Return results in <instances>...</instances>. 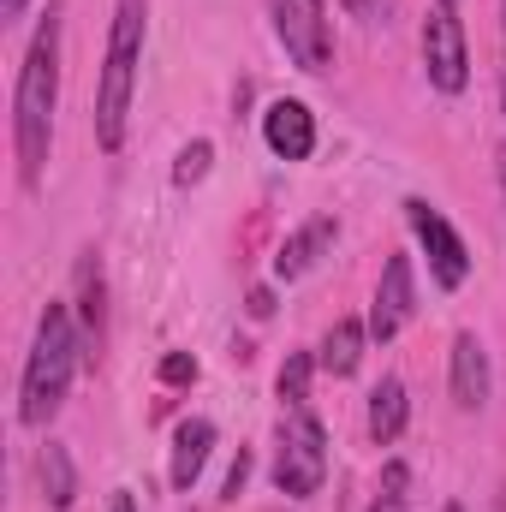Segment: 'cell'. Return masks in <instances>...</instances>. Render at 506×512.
Wrapping results in <instances>:
<instances>
[{"mask_svg":"<svg viewBox=\"0 0 506 512\" xmlns=\"http://www.w3.org/2000/svg\"><path fill=\"white\" fill-rule=\"evenodd\" d=\"M435 6H459V0H435Z\"/></svg>","mask_w":506,"mask_h":512,"instance_id":"cell-28","label":"cell"},{"mask_svg":"<svg viewBox=\"0 0 506 512\" xmlns=\"http://www.w3.org/2000/svg\"><path fill=\"white\" fill-rule=\"evenodd\" d=\"M405 417H411L405 382H399V376H387V382L370 393V435H376V447H393V441L405 435Z\"/></svg>","mask_w":506,"mask_h":512,"instance_id":"cell-14","label":"cell"},{"mask_svg":"<svg viewBox=\"0 0 506 512\" xmlns=\"http://www.w3.org/2000/svg\"><path fill=\"white\" fill-rule=\"evenodd\" d=\"M24 6H30V0H0V18H18Z\"/></svg>","mask_w":506,"mask_h":512,"instance_id":"cell-25","label":"cell"},{"mask_svg":"<svg viewBox=\"0 0 506 512\" xmlns=\"http://www.w3.org/2000/svg\"><path fill=\"white\" fill-rule=\"evenodd\" d=\"M262 137H268V149H274L280 161H304V155L316 149V114H310L304 102H274V108L262 114Z\"/></svg>","mask_w":506,"mask_h":512,"instance_id":"cell-9","label":"cell"},{"mask_svg":"<svg viewBox=\"0 0 506 512\" xmlns=\"http://www.w3.org/2000/svg\"><path fill=\"white\" fill-rule=\"evenodd\" d=\"M364 340H370V322H352V316H346V322L328 328L316 364H322L328 376H358V364H364Z\"/></svg>","mask_w":506,"mask_h":512,"instance_id":"cell-13","label":"cell"},{"mask_svg":"<svg viewBox=\"0 0 506 512\" xmlns=\"http://www.w3.org/2000/svg\"><path fill=\"white\" fill-rule=\"evenodd\" d=\"M251 316H256V322H268V316H274V292H268V286H256V292H251Z\"/></svg>","mask_w":506,"mask_h":512,"instance_id":"cell-22","label":"cell"},{"mask_svg":"<svg viewBox=\"0 0 506 512\" xmlns=\"http://www.w3.org/2000/svg\"><path fill=\"white\" fill-rule=\"evenodd\" d=\"M501 108H506V84H501Z\"/></svg>","mask_w":506,"mask_h":512,"instance_id":"cell-29","label":"cell"},{"mask_svg":"<svg viewBox=\"0 0 506 512\" xmlns=\"http://www.w3.org/2000/svg\"><path fill=\"white\" fill-rule=\"evenodd\" d=\"M268 6H274V36L292 54V66L310 72V78L334 72V24H328V6L322 0H268Z\"/></svg>","mask_w":506,"mask_h":512,"instance_id":"cell-5","label":"cell"},{"mask_svg":"<svg viewBox=\"0 0 506 512\" xmlns=\"http://www.w3.org/2000/svg\"><path fill=\"white\" fill-rule=\"evenodd\" d=\"M352 18H381V0H340Z\"/></svg>","mask_w":506,"mask_h":512,"instance_id":"cell-23","label":"cell"},{"mask_svg":"<svg viewBox=\"0 0 506 512\" xmlns=\"http://www.w3.org/2000/svg\"><path fill=\"white\" fill-rule=\"evenodd\" d=\"M54 102H60V6L42 12L36 42L18 66V96H12V143H18V179L24 191L42 185L48 167V137H54Z\"/></svg>","mask_w":506,"mask_h":512,"instance_id":"cell-1","label":"cell"},{"mask_svg":"<svg viewBox=\"0 0 506 512\" xmlns=\"http://www.w3.org/2000/svg\"><path fill=\"white\" fill-rule=\"evenodd\" d=\"M495 512H506V495H495Z\"/></svg>","mask_w":506,"mask_h":512,"instance_id":"cell-27","label":"cell"},{"mask_svg":"<svg viewBox=\"0 0 506 512\" xmlns=\"http://www.w3.org/2000/svg\"><path fill=\"white\" fill-rule=\"evenodd\" d=\"M322 477H328V435L310 411H292L280 429V453H274V489L310 501L322 495Z\"/></svg>","mask_w":506,"mask_h":512,"instance_id":"cell-4","label":"cell"},{"mask_svg":"<svg viewBox=\"0 0 506 512\" xmlns=\"http://www.w3.org/2000/svg\"><path fill=\"white\" fill-rule=\"evenodd\" d=\"M161 382L167 387L197 382V358H191V352H167V358H161Z\"/></svg>","mask_w":506,"mask_h":512,"instance_id":"cell-20","label":"cell"},{"mask_svg":"<svg viewBox=\"0 0 506 512\" xmlns=\"http://www.w3.org/2000/svg\"><path fill=\"white\" fill-rule=\"evenodd\" d=\"M322 364L310 358V352H292L286 364H280V382H274V393H280V405H292V411H304L310 405V376H316Z\"/></svg>","mask_w":506,"mask_h":512,"instance_id":"cell-17","label":"cell"},{"mask_svg":"<svg viewBox=\"0 0 506 512\" xmlns=\"http://www.w3.org/2000/svg\"><path fill=\"white\" fill-rule=\"evenodd\" d=\"M405 221H411V233H417V245L429 251V274L453 292V286H465V274H471V251H465V239L447 227V215L441 209H429L423 197H411L405 203Z\"/></svg>","mask_w":506,"mask_h":512,"instance_id":"cell-7","label":"cell"},{"mask_svg":"<svg viewBox=\"0 0 506 512\" xmlns=\"http://www.w3.org/2000/svg\"><path fill=\"white\" fill-rule=\"evenodd\" d=\"M245 477H251V453L239 447V459H233V471H227V495H239V489H245Z\"/></svg>","mask_w":506,"mask_h":512,"instance_id":"cell-21","label":"cell"},{"mask_svg":"<svg viewBox=\"0 0 506 512\" xmlns=\"http://www.w3.org/2000/svg\"><path fill=\"white\" fill-rule=\"evenodd\" d=\"M334 233H340V227H334L328 215L304 221V227H298V233H292V239L280 245V256H274V274H280V280H298V274H310V268H316V262L328 256Z\"/></svg>","mask_w":506,"mask_h":512,"instance_id":"cell-12","label":"cell"},{"mask_svg":"<svg viewBox=\"0 0 506 512\" xmlns=\"http://www.w3.org/2000/svg\"><path fill=\"white\" fill-rule=\"evenodd\" d=\"M36 471H42V495H48V507H54V512H66L72 501H78V471H72V453H66L60 441H48V447H42Z\"/></svg>","mask_w":506,"mask_h":512,"instance_id":"cell-15","label":"cell"},{"mask_svg":"<svg viewBox=\"0 0 506 512\" xmlns=\"http://www.w3.org/2000/svg\"><path fill=\"white\" fill-rule=\"evenodd\" d=\"M447 512H459V507H447Z\"/></svg>","mask_w":506,"mask_h":512,"instance_id":"cell-30","label":"cell"},{"mask_svg":"<svg viewBox=\"0 0 506 512\" xmlns=\"http://www.w3.org/2000/svg\"><path fill=\"white\" fill-rule=\"evenodd\" d=\"M108 512H137V501H131V489H120V495H114V507Z\"/></svg>","mask_w":506,"mask_h":512,"instance_id":"cell-24","label":"cell"},{"mask_svg":"<svg viewBox=\"0 0 506 512\" xmlns=\"http://www.w3.org/2000/svg\"><path fill=\"white\" fill-rule=\"evenodd\" d=\"M209 447H215V423L209 417H185L179 429H173V489L179 495H191V483L203 477V465H209Z\"/></svg>","mask_w":506,"mask_h":512,"instance_id":"cell-11","label":"cell"},{"mask_svg":"<svg viewBox=\"0 0 506 512\" xmlns=\"http://www.w3.org/2000/svg\"><path fill=\"white\" fill-rule=\"evenodd\" d=\"M209 161H215V149H209L203 137L185 143V149H179V167H173V185H197V179L209 173Z\"/></svg>","mask_w":506,"mask_h":512,"instance_id":"cell-19","label":"cell"},{"mask_svg":"<svg viewBox=\"0 0 506 512\" xmlns=\"http://www.w3.org/2000/svg\"><path fill=\"white\" fill-rule=\"evenodd\" d=\"M423 66H429V84L459 96L471 84V48H465V24L453 6H429L423 18Z\"/></svg>","mask_w":506,"mask_h":512,"instance_id":"cell-6","label":"cell"},{"mask_svg":"<svg viewBox=\"0 0 506 512\" xmlns=\"http://www.w3.org/2000/svg\"><path fill=\"white\" fill-rule=\"evenodd\" d=\"M78 316H84V340H102L108 310H102V262H96V251L78 262Z\"/></svg>","mask_w":506,"mask_h":512,"instance_id":"cell-16","label":"cell"},{"mask_svg":"<svg viewBox=\"0 0 506 512\" xmlns=\"http://www.w3.org/2000/svg\"><path fill=\"white\" fill-rule=\"evenodd\" d=\"M78 358H84V340L72 328V310L66 304H48L42 322H36V346L24 358V393H18V417L30 429L54 423V411L66 405L72 376H78Z\"/></svg>","mask_w":506,"mask_h":512,"instance_id":"cell-2","label":"cell"},{"mask_svg":"<svg viewBox=\"0 0 506 512\" xmlns=\"http://www.w3.org/2000/svg\"><path fill=\"white\" fill-rule=\"evenodd\" d=\"M405 483H411V471L393 459V465L381 471V495H376V507H370V512H411V507H405Z\"/></svg>","mask_w":506,"mask_h":512,"instance_id":"cell-18","label":"cell"},{"mask_svg":"<svg viewBox=\"0 0 506 512\" xmlns=\"http://www.w3.org/2000/svg\"><path fill=\"white\" fill-rule=\"evenodd\" d=\"M143 0H120L114 24H108V60H102V84H96V143L114 155L126 143L131 120V90H137V66H143Z\"/></svg>","mask_w":506,"mask_h":512,"instance_id":"cell-3","label":"cell"},{"mask_svg":"<svg viewBox=\"0 0 506 512\" xmlns=\"http://www.w3.org/2000/svg\"><path fill=\"white\" fill-rule=\"evenodd\" d=\"M453 405L459 411L489 405V352L477 334H453Z\"/></svg>","mask_w":506,"mask_h":512,"instance_id":"cell-10","label":"cell"},{"mask_svg":"<svg viewBox=\"0 0 506 512\" xmlns=\"http://www.w3.org/2000/svg\"><path fill=\"white\" fill-rule=\"evenodd\" d=\"M417 310V286H411V256H387L376 280V304H370V340H393Z\"/></svg>","mask_w":506,"mask_h":512,"instance_id":"cell-8","label":"cell"},{"mask_svg":"<svg viewBox=\"0 0 506 512\" xmlns=\"http://www.w3.org/2000/svg\"><path fill=\"white\" fill-rule=\"evenodd\" d=\"M495 167H501V197H506V149L495 155Z\"/></svg>","mask_w":506,"mask_h":512,"instance_id":"cell-26","label":"cell"}]
</instances>
